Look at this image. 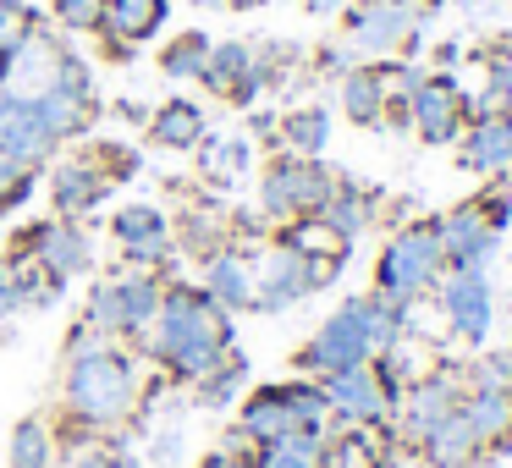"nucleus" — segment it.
<instances>
[{"mask_svg": "<svg viewBox=\"0 0 512 468\" xmlns=\"http://www.w3.org/2000/svg\"><path fill=\"white\" fill-rule=\"evenodd\" d=\"M342 116L353 127H386V78H380V61H358L342 78Z\"/></svg>", "mask_w": 512, "mask_h": 468, "instance_id": "nucleus-23", "label": "nucleus"}, {"mask_svg": "<svg viewBox=\"0 0 512 468\" xmlns=\"http://www.w3.org/2000/svg\"><path fill=\"white\" fill-rule=\"evenodd\" d=\"M463 413L490 457L512 452V391H463Z\"/></svg>", "mask_w": 512, "mask_h": 468, "instance_id": "nucleus-28", "label": "nucleus"}, {"mask_svg": "<svg viewBox=\"0 0 512 468\" xmlns=\"http://www.w3.org/2000/svg\"><path fill=\"white\" fill-rule=\"evenodd\" d=\"M468 391H512V353H485L474 364H463Z\"/></svg>", "mask_w": 512, "mask_h": 468, "instance_id": "nucleus-38", "label": "nucleus"}, {"mask_svg": "<svg viewBox=\"0 0 512 468\" xmlns=\"http://www.w3.org/2000/svg\"><path fill=\"white\" fill-rule=\"evenodd\" d=\"M12 254H34L56 281H72V276H83V270L94 265V243H89V232H83L78 221H61V215H56V221L28 226L23 248H12Z\"/></svg>", "mask_w": 512, "mask_h": 468, "instance_id": "nucleus-12", "label": "nucleus"}, {"mask_svg": "<svg viewBox=\"0 0 512 468\" xmlns=\"http://www.w3.org/2000/svg\"><path fill=\"white\" fill-rule=\"evenodd\" d=\"M419 452H424V463H430V468H468V463L485 457V441H479V430L468 424V413L457 408L452 419H441L430 435H424Z\"/></svg>", "mask_w": 512, "mask_h": 468, "instance_id": "nucleus-24", "label": "nucleus"}, {"mask_svg": "<svg viewBox=\"0 0 512 468\" xmlns=\"http://www.w3.org/2000/svg\"><path fill=\"white\" fill-rule=\"evenodd\" d=\"M474 204H479V215H485L490 232H507V226H512V182H507V177H496Z\"/></svg>", "mask_w": 512, "mask_h": 468, "instance_id": "nucleus-42", "label": "nucleus"}, {"mask_svg": "<svg viewBox=\"0 0 512 468\" xmlns=\"http://www.w3.org/2000/svg\"><path fill=\"white\" fill-rule=\"evenodd\" d=\"M116 287H122V342H144L149 331H155V314H160V276L155 270H127V276H116Z\"/></svg>", "mask_w": 512, "mask_h": 468, "instance_id": "nucleus-26", "label": "nucleus"}, {"mask_svg": "<svg viewBox=\"0 0 512 468\" xmlns=\"http://www.w3.org/2000/svg\"><path fill=\"white\" fill-rule=\"evenodd\" d=\"M56 138L39 122L34 100H17V94H0V160H12L17 171H39L56 155Z\"/></svg>", "mask_w": 512, "mask_h": 468, "instance_id": "nucleus-14", "label": "nucleus"}, {"mask_svg": "<svg viewBox=\"0 0 512 468\" xmlns=\"http://www.w3.org/2000/svg\"><path fill=\"white\" fill-rule=\"evenodd\" d=\"M171 17V0H105V17H100V39H105V61H133L138 45L166 28Z\"/></svg>", "mask_w": 512, "mask_h": 468, "instance_id": "nucleus-13", "label": "nucleus"}, {"mask_svg": "<svg viewBox=\"0 0 512 468\" xmlns=\"http://www.w3.org/2000/svg\"><path fill=\"white\" fill-rule=\"evenodd\" d=\"M50 12H56V23L72 28V34H100L105 0H50Z\"/></svg>", "mask_w": 512, "mask_h": 468, "instance_id": "nucleus-40", "label": "nucleus"}, {"mask_svg": "<svg viewBox=\"0 0 512 468\" xmlns=\"http://www.w3.org/2000/svg\"><path fill=\"white\" fill-rule=\"evenodd\" d=\"M232 12H259V6H270V0H226Z\"/></svg>", "mask_w": 512, "mask_h": 468, "instance_id": "nucleus-48", "label": "nucleus"}, {"mask_svg": "<svg viewBox=\"0 0 512 468\" xmlns=\"http://www.w3.org/2000/svg\"><path fill=\"white\" fill-rule=\"evenodd\" d=\"M199 468H254V457H237V452H210Z\"/></svg>", "mask_w": 512, "mask_h": 468, "instance_id": "nucleus-46", "label": "nucleus"}, {"mask_svg": "<svg viewBox=\"0 0 512 468\" xmlns=\"http://www.w3.org/2000/svg\"><path fill=\"white\" fill-rule=\"evenodd\" d=\"M342 259H309L292 254L287 243H259L254 248V314H281L303 303L309 292L331 287Z\"/></svg>", "mask_w": 512, "mask_h": 468, "instance_id": "nucleus-5", "label": "nucleus"}, {"mask_svg": "<svg viewBox=\"0 0 512 468\" xmlns=\"http://www.w3.org/2000/svg\"><path fill=\"white\" fill-rule=\"evenodd\" d=\"M446 276V254H441V215H424L391 232V243L375 259V292L402 309H413L419 298H430L435 281Z\"/></svg>", "mask_w": 512, "mask_h": 468, "instance_id": "nucleus-4", "label": "nucleus"}, {"mask_svg": "<svg viewBox=\"0 0 512 468\" xmlns=\"http://www.w3.org/2000/svg\"><path fill=\"white\" fill-rule=\"evenodd\" d=\"M199 83L215 94V100L237 105V111H248V105L265 94V78H259V67H254V45H237V39L210 45V61H204Z\"/></svg>", "mask_w": 512, "mask_h": 468, "instance_id": "nucleus-16", "label": "nucleus"}, {"mask_svg": "<svg viewBox=\"0 0 512 468\" xmlns=\"http://www.w3.org/2000/svg\"><path fill=\"white\" fill-rule=\"evenodd\" d=\"M320 391H325V408H331L336 424H386L391 419V397L380 391V380H375L369 364L342 369V375H325Z\"/></svg>", "mask_w": 512, "mask_h": 468, "instance_id": "nucleus-15", "label": "nucleus"}, {"mask_svg": "<svg viewBox=\"0 0 512 468\" xmlns=\"http://www.w3.org/2000/svg\"><path fill=\"white\" fill-rule=\"evenodd\" d=\"M34 111H39V122L50 127L56 144H72V138H83L94 127L100 100H72V94H61V89H45V94H34Z\"/></svg>", "mask_w": 512, "mask_h": 468, "instance_id": "nucleus-30", "label": "nucleus"}, {"mask_svg": "<svg viewBox=\"0 0 512 468\" xmlns=\"http://www.w3.org/2000/svg\"><path fill=\"white\" fill-rule=\"evenodd\" d=\"M111 199V182L100 177L89 155H72L50 166V204H56L61 221H78V215H94L100 204Z\"/></svg>", "mask_w": 512, "mask_h": 468, "instance_id": "nucleus-19", "label": "nucleus"}, {"mask_svg": "<svg viewBox=\"0 0 512 468\" xmlns=\"http://www.w3.org/2000/svg\"><path fill=\"white\" fill-rule=\"evenodd\" d=\"M204 61H210V39H204V34H177L166 50H160V72H166V78H177V83L199 78Z\"/></svg>", "mask_w": 512, "mask_h": 468, "instance_id": "nucleus-35", "label": "nucleus"}, {"mask_svg": "<svg viewBox=\"0 0 512 468\" xmlns=\"http://www.w3.org/2000/svg\"><path fill=\"white\" fill-rule=\"evenodd\" d=\"M89 160L100 166V177L111 182V188H116V182H133L138 171H144V155H138V149H127V144H94Z\"/></svg>", "mask_w": 512, "mask_h": 468, "instance_id": "nucleus-39", "label": "nucleus"}, {"mask_svg": "<svg viewBox=\"0 0 512 468\" xmlns=\"http://www.w3.org/2000/svg\"><path fill=\"white\" fill-rule=\"evenodd\" d=\"M39 17L28 12L23 0H0V56H12L17 45L28 39V28H34Z\"/></svg>", "mask_w": 512, "mask_h": 468, "instance_id": "nucleus-41", "label": "nucleus"}, {"mask_svg": "<svg viewBox=\"0 0 512 468\" xmlns=\"http://www.w3.org/2000/svg\"><path fill=\"white\" fill-rule=\"evenodd\" d=\"M501 248V232H490L479 204H457V210L441 215V254H446V270H485Z\"/></svg>", "mask_w": 512, "mask_h": 468, "instance_id": "nucleus-17", "label": "nucleus"}, {"mask_svg": "<svg viewBox=\"0 0 512 468\" xmlns=\"http://www.w3.org/2000/svg\"><path fill=\"white\" fill-rule=\"evenodd\" d=\"M287 430H298V419H292V397H287V380L248 391V402L237 408V435H243V441L259 452L265 441H276V435H287Z\"/></svg>", "mask_w": 512, "mask_h": 468, "instance_id": "nucleus-21", "label": "nucleus"}, {"mask_svg": "<svg viewBox=\"0 0 512 468\" xmlns=\"http://www.w3.org/2000/svg\"><path fill=\"white\" fill-rule=\"evenodd\" d=\"M457 166L474 177H507L512 171V111L474 116L457 138Z\"/></svg>", "mask_w": 512, "mask_h": 468, "instance_id": "nucleus-18", "label": "nucleus"}, {"mask_svg": "<svg viewBox=\"0 0 512 468\" xmlns=\"http://www.w3.org/2000/svg\"><path fill=\"white\" fill-rule=\"evenodd\" d=\"M287 397H292V419H298V430H325L331 424V408H325V391L320 380H287Z\"/></svg>", "mask_w": 512, "mask_h": 468, "instance_id": "nucleus-37", "label": "nucleus"}, {"mask_svg": "<svg viewBox=\"0 0 512 468\" xmlns=\"http://www.w3.org/2000/svg\"><path fill=\"white\" fill-rule=\"evenodd\" d=\"M347 45L358 56H413L419 50V6L413 0H353L342 12Z\"/></svg>", "mask_w": 512, "mask_h": 468, "instance_id": "nucleus-7", "label": "nucleus"}, {"mask_svg": "<svg viewBox=\"0 0 512 468\" xmlns=\"http://www.w3.org/2000/svg\"><path fill=\"white\" fill-rule=\"evenodd\" d=\"M457 6H463V12H485L490 0H457Z\"/></svg>", "mask_w": 512, "mask_h": 468, "instance_id": "nucleus-49", "label": "nucleus"}, {"mask_svg": "<svg viewBox=\"0 0 512 468\" xmlns=\"http://www.w3.org/2000/svg\"><path fill=\"white\" fill-rule=\"evenodd\" d=\"M276 144H281V155L320 160L325 144H331V111L325 105H298V111L276 116Z\"/></svg>", "mask_w": 512, "mask_h": 468, "instance_id": "nucleus-29", "label": "nucleus"}, {"mask_svg": "<svg viewBox=\"0 0 512 468\" xmlns=\"http://www.w3.org/2000/svg\"><path fill=\"white\" fill-rule=\"evenodd\" d=\"M375 215H380V199H375V193L358 188V182H347V177H336V188H331V199H325L320 221L331 226L342 243H353L358 232H369V226H375Z\"/></svg>", "mask_w": 512, "mask_h": 468, "instance_id": "nucleus-27", "label": "nucleus"}, {"mask_svg": "<svg viewBox=\"0 0 512 468\" xmlns=\"http://www.w3.org/2000/svg\"><path fill=\"white\" fill-rule=\"evenodd\" d=\"M408 127L419 133V144H457L468 127V94L452 83V72H430L419 83V94L408 100Z\"/></svg>", "mask_w": 512, "mask_h": 468, "instance_id": "nucleus-10", "label": "nucleus"}, {"mask_svg": "<svg viewBox=\"0 0 512 468\" xmlns=\"http://www.w3.org/2000/svg\"><path fill=\"white\" fill-rule=\"evenodd\" d=\"M17 276H12V259H0V314H17Z\"/></svg>", "mask_w": 512, "mask_h": 468, "instance_id": "nucleus-45", "label": "nucleus"}, {"mask_svg": "<svg viewBox=\"0 0 512 468\" xmlns=\"http://www.w3.org/2000/svg\"><path fill=\"white\" fill-rule=\"evenodd\" d=\"M171 237H177V243L188 248L193 259H210L215 248L232 243V215L215 210V204H193V210L182 215L177 226H171Z\"/></svg>", "mask_w": 512, "mask_h": 468, "instance_id": "nucleus-31", "label": "nucleus"}, {"mask_svg": "<svg viewBox=\"0 0 512 468\" xmlns=\"http://www.w3.org/2000/svg\"><path fill=\"white\" fill-rule=\"evenodd\" d=\"M336 188V171L325 160H303V155H276L259 171V215L270 226H287L298 215H320L325 199Z\"/></svg>", "mask_w": 512, "mask_h": 468, "instance_id": "nucleus-6", "label": "nucleus"}, {"mask_svg": "<svg viewBox=\"0 0 512 468\" xmlns=\"http://www.w3.org/2000/svg\"><path fill=\"white\" fill-rule=\"evenodd\" d=\"M67 468H144L138 463V452H127V446H78V452H67Z\"/></svg>", "mask_w": 512, "mask_h": 468, "instance_id": "nucleus-43", "label": "nucleus"}, {"mask_svg": "<svg viewBox=\"0 0 512 468\" xmlns=\"http://www.w3.org/2000/svg\"><path fill=\"white\" fill-rule=\"evenodd\" d=\"M463 391H468L463 386V369H452V364H446V369H424V375L397 397V408H391V413H397V435L408 446H419L435 424L452 419V413L463 408Z\"/></svg>", "mask_w": 512, "mask_h": 468, "instance_id": "nucleus-8", "label": "nucleus"}, {"mask_svg": "<svg viewBox=\"0 0 512 468\" xmlns=\"http://www.w3.org/2000/svg\"><path fill=\"white\" fill-rule=\"evenodd\" d=\"M6 457H12V468H56V430L45 419H17Z\"/></svg>", "mask_w": 512, "mask_h": 468, "instance_id": "nucleus-33", "label": "nucleus"}, {"mask_svg": "<svg viewBox=\"0 0 512 468\" xmlns=\"http://www.w3.org/2000/svg\"><path fill=\"white\" fill-rule=\"evenodd\" d=\"M83 325H94L100 336H111V342H122V287L111 281H94L89 287V309H83Z\"/></svg>", "mask_w": 512, "mask_h": 468, "instance_id": "nucleus-36", "label": "nucleus"}, {"mask_svg": "<svg viewBox=\"0 0 512 468\" xmlns=\"http://www.w3.org/2000/svg\"><path fill=\"white\" fill-rule=\"evenodd\" d=\"M314 67H320L325 78H342L347 67H358V50L353 45H325L320 56H314Z\"/></svg>", "mask_w": 512, "mask_h": 468, "instance_id": "nucleus-44", "label": "nucleus"}, {"mask_svg": "<svg viewBox=\"0 0 512 468\" xmlns=\"http://www.w3.org/2000/svg\"><path fill=\"white\" fill-rule=\"evenodd\" d=\"M67 413L89 435L122 430L138 413V353L111 336L67 353Z\"/></svg>", "mask_w": 512, "mask_h": 468, "instance_id": "nucleus-3", "label": "nucleus"}, {"mask_svg": "<svg viewBox=\"0 0 512 468\" xmlns=\"http://www.w3.org/2000/svg\"><path fill=\"white\" fill-rule=\"evenodd\" d=\"M149 144L155 149H171V155H188L199 149V138L210 133L204 127V105L199 100H166L160 111H149Z\"/></svg>", "mask_w": 512, "mask_h": 468, "instance_id": "nucleus-25", "label": "nucleus"}, {"mask_svg": "<svg viewBox=\"0 0 512 468\" xmlns=\"http://www.w3.org/2000/svg\"><path fill=\"white\" fill-rule=\"evenodd\" d=\"M204 292H210L226 314L254 309V248H243V243L215 248V254L204 259Z\"/></svg>", "mask_w": 512, "mask_h": 468, "instance_id": "nucleus-20", "label": "nucleus"}, {"mask_svg": "<svg viewBox=\"0 0 512 468\" xmlns=\"http://www.w3.org/2000/svg\"><path fill=\"white\" fill-rule=\"evenodd\" d=\"M254 468H325V430H287L254 452Z\"/></svg>", "mask_w": 512, "mask_h": 468, "instance_id": "nucleus-32", "label": "nucleus"}, {"mask_svg": "<svg viewBox=\"0 0 512 468\" xmlns=\"http://www.w3.org/2000/svg\"><path fill=\"white\" fill-rule=\"evenodd\" d=\"M303 6H309L314 17H325V12H336V6H342V0H303Z\"/></svg>", "mask_w": 512, "mask_h": 468, "instance_id": "nucleus-47", "label": "nucleus"}, {"mask_svg": "<svg viewBox=\"0 0 512 468\" xmlns=\"http://www.w3.org/2000/svg\"><path fill=\"white\" fill-rule=\"evenodd\" d=\"M243 380H248V353H243V347H232V353H226L221 364H215L199 386H193V397H199L204 408H226V402L243 391Z\"/></svg>", "mask_w": 512, "mask_h": 468, "instance_id": "nucleus-34", "label": "nucleus"}, {"mask_svg": "<svg viewBox=\"0 0 512 468\" xmlns=\"http://www.w3.org/2000/svg\"><path fill=\"white\" fill-rule=\"evenodd\" d=\"M138 347H144L177 386H199V380L237 347L232 342V314H226L204 287H193V281H171V287L160 292L155 331Z\"/></svg>", "mask_w": 512, "mask_h": 468, "instance_id": "nucleus-1", "label": "nucleus"}, {"mask_svg": "<svg viewBox=\"0 0 512 468\" xmlns=\"http://www.w3.org/2000/svg\"><path fill=\"white\" fill-rule=\"evenodd\" d=\"M402 331H408V309L391 303V298H380V292H364V298H347L342 309L298 347L292 364H298V375H309V380L342 375V369H358L375 353L397 347Z\"/></svg>", "mask_w": 512, "mask_h": 468, "instance_id": "nucleus-2", "label": "nucleus"}, {"mask_svg": "<svg viewBox=\"0 0 512 468\" xmlns=\"http://www.w3.org/2000/svg\"><path fill=\"white\" fill-rule=\"evenodd\" d=\"M435 298H441V314L446 325H452V336H463V342H485L490 331V276L485 270H446L441 281H435Z\"/></svg>", "mask_w": 512, "mask_h": 468, "instance_id": "nucleus-11", "label": "nucleus"}, {"mask_svg": "<svg viewBox=\"0 0 512 468\" xmlns=\"http://www.w3.org/2000/svg\"><path fill=\"white\" fill-rule=\"evenodd\" d=\"M193 155H199L193 166H199V177L210 182V188H237V182L254 171V138H243V133H204Z\"/></svg>", "mask_w": 512, "mask_h": 468, "instance_id": "nucleus-22", "label": "nucleus"}, {"mask_svg": "<svg viewBox=\"0 0 512 468\" xmlns=\"http://www.w3.org/2000/svg\"><path fill=\"white\" fill-rule=\"evenodd\" d=\"M111 243L122 248V259L133 270H166L171 254H177L171 221L155 204H122V210L111 215Z\"/></svg>", "mask_w": 512, "mask_h": 468, "instance_id": "nucleus-9", "label": "nucleus"}]
</instances>
